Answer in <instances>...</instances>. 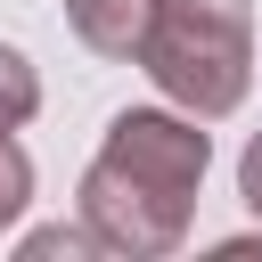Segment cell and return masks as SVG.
I'll list each match as a JSON object with an SVG mask.
<instances>
[{
	"mask_svg": "<svg viewBox=\"0 0 262 262\" xmlns=\"http://www.w3.org/2000/svg\"><path fill=\"white\" fill-rule=\"evenodd\" d=\"M213 139L196 131V115L180 106H123L82 172V221L98 229L106 254L156 262L180 254L188 221H196V188H205Z\"/></svg>",
	"mask_w": 262,
	"mask_h": 262,
	"instance_id": "obj_1",
	"label": "cell"
},
{
	"mask_svg": "<svg viewBox=\"0 0 262 262\" xmlns=\"http://www.w3.org/2000/svg\"><path fill=\"white\" fill-rule=\"evenodd\" d=\"M237 196H246V213L262 221V131L246 139V156H237Z\"/></svg>",
	"mask_w": 262,
	"mask_h": 262,
	"instance_id": "obj_7",
	"label": "cell"
},
{
	"mask_svg": "<svg viewBox=\"0 0 262 262\" xmlns=\"http://www.w3.org/2000/svg\"><path fill=\"white\" fill-rule=\"evenodd\" d=\"M33 115H41V74H33L25 49L0 41V131H25Z\"/></svg>",
	"mask_w": 262,
	"mask_h": 262,
	"instance_id": "obj_4",
	"label": "cell"
},
{
	"mask_svg": "<svg viewBox=\"0 0 262 262\" xmlns=\"http://www.w3.org/2000/svg\"><path fill=\"white\" fill-rule=\"evenodd\" d=\"M16 254H33V262H49V254H66V262H90V254H106V246H98V229H90V221H57V229H33Z\"/></svg>",
	"mask_w": 262,
	"mask_h": 262,
	"instance_id": "obj_5",
	"label": "cell"
},
{
	"mask_svg": "<svg viewBox=\"0 0 262 262\" xmlns=\"http://www.w3.org/2000/svg\"><path fill=\"white\" fill-rule=\"evenodd\" d=\"M66 25L82 33V49L98 57H131L147 49V25H156V0H66Z\"/></svg>",
	"mask_w": 262,
	"mask_h": 262,
	"instance_id": "obj_3",
	"label": "cell"
},
{
	"mask_svg": "<svg viewBox=\"0 0 262 262\" xmlns=\"http://www.w3.org/2000/svg\"><path fill=\"white\" fill-rule=\"evenodd\" d=\"M25 205H33V156H25V147L0 131V229H8Z\"/></svg>",
	"mask_w": 262,
	"mask_h": 262,
	"instance_id": "obj_6",
	"label": "cell"
},
{
	"mask_svg": "<svg viewBox=\"0 0 262 262\" xmlns=\"http://www.w3.org/2000/svg\"><path fill=\"white\" fill-rule=\"evenodd\" d=\"M139 66L180 115L221 123L246 106V82H254V8L246 0H156Z\"/></svg>",
	"mask_w": 262,
	"mask_h": 262,
	"instance_id": "obj_2",
	"label": "cell"
}]
</instances>
